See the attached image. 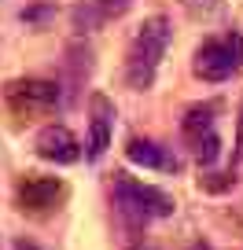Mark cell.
Wrapping results in <instances>:
<instances>
[{
    "mask_svg": "<svg viewBox=\"0 0 243 250\" xmlns=\"http://www.w3.org/2000/svg\"><path fill=\"white\" fill-rule=\"evenodd\" d=\"M170 19L166 15H151L136 26L133 41L126 48V85L144 92V88L155 85V74H158V62H162L166 48H170Z\"/></svg>",
    "mask_w": 243,
    "mask_h": 250,
    "instance_id": "1",
    "label": "cell"
},
{
    "mask_svg": "<svg viewBox=\"0 0 243 250\" xmlns=\"http://www.w3.org/2000/svg\"><path fill=\"white\" fill-rule=\"evenodd\" d=\"M114 203L133 225H148V221H162L173 213V199L155 184H140L129 173L114 177Z\"/></svg>",
    "mask_w": 243,
    "mask_h": 250,
    "instance_id": "2",
    "label": "cell"
},
{
    "mask_svg": "<svg viewBox=\"0 0 243 250\" xmlns=\"http://www.w3.org/2000/svg\"><path fill=\"white\" fill-rule=\"evenodd\" d=\"M240 62H243V37L240 33H221V37H210V41H203V44L196 48V55H192V74H196L199 81L218 85V81H228L240 70Z\"/></svg>",
    "mask_w": 243,
    "mask_h": 250,
    "instance_id": "3",
    "label": "cell"
},
{
    "mask_svg": "<svg viewBox=\"0 0 243 250\" xmlns=\"http://www.w3.org/2000/svg\"><path fill=\"white\" fill-rule=\"evenodd\" d=\"M214 114H218V103H196L180 118V133H184L199 166H214L221 155V136H218V125H214Z\"/></svg>",
    "mask_w": 243,
    "mask_h": 250,
    "instance_id": "4",
    "label": "cell"
},
{
    "mask_svg": "<svg viewBox=\"0 0 243 250\" xmlns=\"http://www.w3.org/2000/svg\"><path fill=\"white\" fill-rule=\"evenodd\" d=\"M4 100L11 103L15 114H52L63 103V92L55 81L44 78H22V81H8L4 85Z\"/></svg>",
    "mask_w": 243,
    "mask_h": 250,
    "instance_id": "5",
    "label": "cell"
},
{
    "mask_svg": "<svg viewBox=\"0 0 243 250\" xmlns=\"http://www.w3.org/2000/svg\"><path fill=\"white\" fill-rule=\"evenodd\" d=\"M33 151H37L44 162H52V166H74L81 158V140L66 129V125L52 122V125H44V129L33 136Z\"/></svg>",
    "mask_w": 243,
    "mask_h": 250,
    "instance_id": "6",
    "label": "cell"
},
{
    "mask_svg": "<svg viewBox=\"0 0 243 250\" xmlns=\"http://www.w3.org/2000/svg\"><path fill=\"white\" fill-rule=\"evenodd\" d=\"M63 199V184L55 177H41V173H26L15 188V203L22 213H48Z\"/></svg>",
    "mask_w": 243,
    "mask_h": 250,
    "instance_id": "7",
    "label": "cell"
},
{
    "mask_svg": "<svg viewBox=\"0 0 243 250\" xmlns=\"http://www.w3.org/2000/svg\"><path fill=\"white\" fill-rule=\"evenodd\" d=\"M110 133H114V103L103 92H96L88 100V144H85V158L88 162H100L110 147Z\"/></svg>",
    "mask_w": 243,
    "mask_h": 250,
    "instance_id": "8",
    "label": "cell"
},
{
    "mask_svg": "<svg viewBox=\"0 0 243 250\" xmlns=\"http://www.w3.org/2000/svg\"><path fill=\"white\" fill-rule=\"evenodd\" d=\"M129 8H133V0H81L70 8V26L78 33H96L114 19H122Z\"/></svg>",
    "mask_w": 243,
    "mask_h": 250,
    "instance_id": "9",
    "label": "cell"
},
{
    "mask_svg": "<svg viewBox=\"0 0 243 250\" xmlns=\"http://www.w3.org/2000/svg\"><path fill=\"white\" fill-rule=\"evenodd\" d=\"M126 158L133 166H144V169H162V173H177L180 169V162L162 147V144L140 140V136H133V140L126 144Z\"/></svg>",
    "mask_w": 243,
    "mask_h": 250,
    "instance_id": "10",
    "label": "cell"
},
{
    "mask_svg": "<svg viewBox=\"0 0 243 250\" xmlns=\"http://www.w3.org/2000/svg\"><path fill=\"white\" fill-rule=\"evenodd\" d=\"M188 15H210V11L221 8V0H180Z\"/></svg>",
    "mask_w": 243,
    "mask_h": 250,
    "instance_id": "11",
    "label": "cell"
},
{
    "mask_svg": "<svg viewBox=\"0 0 243 250\" xmlns=\"http://www.w3.org/2000/svg\"><path fill=\"white\" fill-rule=\"evenodd\" d=\"M236 158H243V103H240V118H236Z\"/></svg>",
    "mask_w": 243,
    "mask_h": 250,
    "instance_id": "12",
    "label": "cell"
},
{
    "mask_svg": "<svg viewBox=\"0 0 243 250\" xmlns=\"http://www.w3.org/2000/svg\"><path fill=\"white\" fill-rule=\"evenodd\" d=\"M15 250H41L37 243H30V239H15Z\"/></svg>",
    "mask_w": 243,
    "mask_h": 250,
    "instance_id": "13",
    "label": "cell"
},
{
    "mask_svg": "<svg viewBox=\"0 0 243 250\" xmlns=\"http://www.w3.org/2000/svg\"><path fill=\"white\" fill-rule=\"evenodd\" d=\"M188 250H210V247H206V243H196V247H188Z\"/></svg>",
    "mask_w": 243,
    "mask_h": 250,
    "instance_id": "14",
    "label": "cell"
},
{
    "mask_svg": "<svg viewBox=\"0 0 243 250\" xmlns=\"http://www.w3.org/2000/svg\"><path fill=\"white\" fill-rule=\"evenodd\" d=\"M144 250H151V247H144Z\"/></svg>",
    "mask_w": 243,
    "mask_h": 250,
    "instance_id": "15",
    "label": "cell"
}]
</instances>
